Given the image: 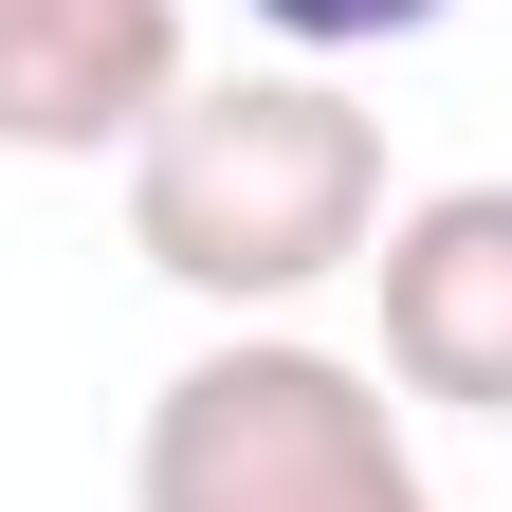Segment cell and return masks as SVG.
Wrapping results in <instances>:
<instances>
[{"label":"cell","mask_w":512,"mask_h":512,"mask_svg":"<svg viewBox=\"0 0 512 512\" xmlns=\"http://www.w3.org/2000/svg\"><path fill=\"white\" fill-rule=\"evenodd\" d=\"M366 238H384V110H348L330 74H183L128 128V256L238 330L366 275Z\"/></svg>","instance_id":"cell-1"},{"label":"cell","mask_w":512,"mask_h":512,"mask_svg":"<svg viewBox=\"0 0 512 512\" xmlns=\"http://www.w3.org/2000/svg\"><path fill=\"white\" fill-rule=\"evenodd\" d=\"M128 512H439V494H421L384 366L311 348V330H220L202 366L147 384Z\"/></svg>","instance_id":"cell-2"},{"label":"cell","mask_w":512,"mask_h":512,"mask_svg":"<svg viewBox=\"0 0 512 512\" xmlns=\"http://www.w3.org/2000/svg\"><path fill=\"white\" fill-rule=\"evenodd\" d=\"M366 293H384V384H403V403L512 421V183H421V202H384Z\"/></svg>","instance_id":"cell-3"},{"label":"cell","mask_w":512,"mask_h":512,"mask_svg":"<svg viewBox=\"0 0 512 512\" xmlns=\"http://www.w3.org/2000/svg\"><path fill=\"white\" fill-rule=\"evenodd\" d=\"M183 92V0H0V147L128 165V128Z\"/></svg>","instance_id":"cell-4"},{"label":"cell","mask_w":512,"mask_h":512,"mask_svg":"<svg viewBox=\"0 0 512 512\" xmlns=\"http://www.w3.org/2000/svg\"><path fill=\"white\" fill-rule=\"evenodd\" d=\"M256 37H293V74H330V55H403V37H439L458 0H238Z\"/></svg>","instance_id":"cell-5"}]
</instances>
